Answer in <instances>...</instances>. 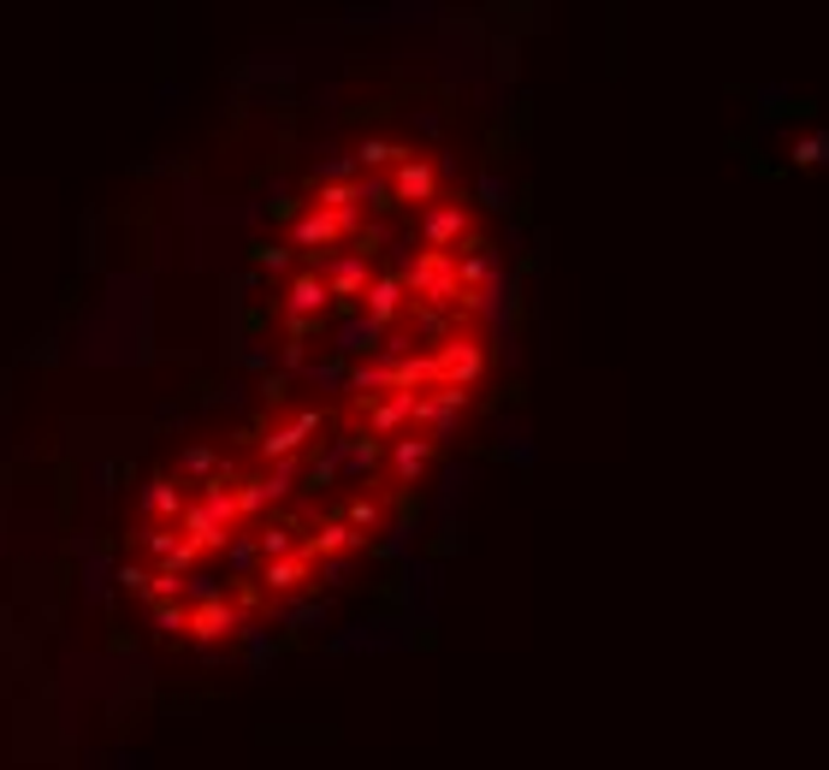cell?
I'll list each match as a JSON object with an SVG mask.
<instances>
[{
    "label": "cell",
    "mask_w": 829,
    "mask_h": 770,
    "mask_svg": "<svg viewBox=\"0 0 829 770\" xmlns=\"http://www.w3.org/2000/svg\"><path fill=\"white\" fill-rule=\"evenodd\" d=\"M279 391L421 474L498 356V255L474 196L410 142H361L279 208L255 267Z\"/></svg>",
    "instance_id": "obj_1"
},
{
    "label": "cell",
    "mask_w": 829,
    "mask_h": 770,
    "mask_svg": "<svg viewBox=\"0 0 829 770\" xmlns=\"http://www.w3.org/2000/svg\"><path fill=\"white\" fill-rule=\"evenodd\" d=\"M410 481L350 421L273 391L261 410L184 439L142 481L119 587L160 641L243 646L350 581Z\"/></svg>",
    "instance_id": "obj_2"
}]
</instances>
